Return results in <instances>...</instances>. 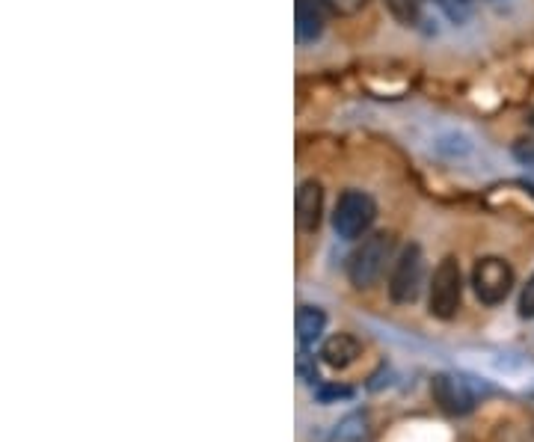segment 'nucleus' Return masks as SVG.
I'll return each mask as SVG.
<instances>
[{
	"instance_id": "1",
	"label": "nucleus",
	"mask_w": 534,
	"mask_h": 442,
	"mask_svg": "<svg viewBox=\"0 0 534 442\" xmlns=\"http://www.w3.org/2000/svg\"><path fill=\"white\" fill-rule=\"evenodd\" d=\"M389 265H395V235L371 232L359 241V247L348 259V279L359 291L374 288Z\"/></svg>"
},
{
	"instance_id": "2",
	"label": "nucleus",
	"mask_w": 534,
	"mask_h": 442,
	"mask_svg": "<svg viewBox=\"0 0 534 442\" xmlns=\"http://www.w3.org/2000/svg\"><path fill=\"white\" fill-rule=\"evenodd\" d=\"M377 220V202L371 199V193L365 190H345L333 208V229L339 238L345 241H359L368 235V229Z\"/></svg>"
},
{
	"instance_id": "3",
	"label": "nucleus",
	"mask_w": 534,
	"mask_h": 442,
	"mask_svg": "<svg viewBox=\"0 0 534 442\" xmlns=\"http://www.w3.org/2000/svg\"><path fill=\"white\" fill-rule=\"evenodd\" d=\"M463 300V273L454 256H445L431 276L428 288V312L440 321H451Z\"/></svg>"
},
{
	"instance_id": "4",
	"label": "nucleus",
	"mask_w": 534,
	"mask_h": 442,
	"mask_svg": "<svg viewBox=\"0 0 534 442\" xmlns=\"http://www.w3.org/2000/svg\"><path fill=\"white\" fill-rule=\"evenodd\" d=\"M425 288V256L419 244H410L401 250V256L392 265V276H389V297L398 306H410L419 300Z\"/></svg>"
},
{
	"instance_id": "5",
	"label": "nucleus",
	"mask_w": 534,
	"mask_h": 442,
	"mask_svg": "<svg viewBox=\"0 0 534 442\" xmlns=\"http://www.w3.org/2000/svg\"><path fill=\"white\" fill-rule=\"evenodd\" d=\"M472 291L484 306H499L514 291V267L499 256H484L472 267Z\"/></svg>"
},
{
	"instance_id": "6",
	"label": "nucleus",
	"mask_w": 534,
	"mask_h": 442,
	"mask_svg": "<svg viewBox=\"0 0 534 442\" xmlns=\"http://www.w3.org/2000/svg\"><path fill=\"white\" fill-rule=\"evenodd\" d=\"M294 220L300 232H318L324 220V187L315 178L300 181L294 193Z\"/></svg>"
},
{
	"instance_id": "7",
	"label": "nucleus",
	"mask_w": 534,
	"mask_h": 442,
	"mask_svg": "<svg viewBox=\"0 0 534 442\" xmlns=\"http://www.w3.org/2000/svg\"><path fill=\"white\" fill-rule=\"evenodd\" d=\"M431 395L448 416H466L475 407V395L469 392L466 380L454 374H437L431 380Z\"/></svg>"
},
{
	"instance_id": "8",
	"label": "nucleus",
	"mask_w": 534,
	"mask_h": 442,
	"mask_svg": "<svg viewBox=\"0 0 534 442\" xmlns=\"http://www.w3.org/2000/svg\"><path fill=\"white\" fill-rule=\"evenodd\" d=\"M327 0H294V33L300 45H312L321 39L327 24Z\"/></svg>"
},
{
	"instance_id": "9",
	"label": "nucleus",
	"mask_w": 534,
	"mask_h": 442,
	"mask_svg": "<svg viewBox=\"0 0 534 442\" xmlns=\"http://www.w3.org/2000/svg\"><path fill=\"white\" fill-rule=\"evenodd\" d=\"M359 356H362V345H359V339L351 336V333H333V336L321 345V359H324L330 368H336V371L351 368Z\"/></svg>"
},
{
	"instance_id": "10",
	"label": "nucleus",
	"mask_w": 534,
	"mask_h": 442,
	"mask_svg": "<svg viewBox=\"0 0 534 442\" xmlns=\"http://www.w3.org/2000/svg\"><path fill=\"white\" fill-rule=\"evenodd\" d=\"M294 330H297V342L300 345H306V348L315 345L324 336V330H327L324 309H318V306H300L297 315H294Z\"/></svg>"
},
{
	"instance_id": "11",
	"label": "nucleus",
	"mask_w": 534,
	"mask_h": 442,
	"mask_svg": "<svg viewBox=\"0 0 534 442\" xmlns=\"http://www.w3.org/2000/svg\"><path fill=\"white\" fill-rule=\"evenodd\" d=\"M365 434H368V419H365V413H351V416H345V419L336 425V431H333V440L336 442H362L365 440Z\"/></svg>"
},
{
	"instance_id": "12",
	"label": "nucleus",
	"mask_w": 534,
	"mask_h": 442,
	"mask_svg": "<svg viewBox=\"0 0 534 442\" xmlns=\"http://www.w3.org/2000/svg\"><path fill=\"white\" fill-rule=\"evenodd\" d=\"M383 3H386L389 15H392L398 24H404V27H416L419 18H422V12H419V0H383Z\"/></svg>"
},
{
	"instance_id": "13",
	"label": "nucleus",
	"mask_w": 534,
	"mask_h": 442,
	"mask_svg": "<svg viewBox=\"0 0 534 442\" xmlns=\"http://www.w3.org/2000/svg\"><path fill=\"white\" fill-rule=\"evenodd\" d=\"M297 374H300V380L303 383H309V386H315L321 377H318V365H315V356L309 354V348L306 345H300V351H297Z\"/></svg>"
},
{
	"instance_id": "14",
	"label": "nucleus",
	"mask_w": 534,
	"mask_h": 442,
	"mask_svg": "<svg viewBox=\"0 0 534 442\" xmlns=\"http://www.w3.org/2000/svg\"><path fill=\"white\" fill-rule=\"evenodd\" d=\"M318 401L321 404H333V401H342V398H354V389L351 386H339V383H324L318 386Z\"/></svg>"
},
{
	"instance_id": "15",
	"label": "nucleus",
	"mask_w": 534,
	"mask_h": 442,
	"mask_svg": "<svg viewBox=\"0 0 534 442\" xmlns=\"http://www.w3.org/2000/svg\"><path fill=\"white\" fill-rule=\"evenodd\" d=\"M517 312H520V318H523V321H532L534 318V273L529 276V282L523 285V291H520Z\"/></svg>"
},
{
	"instance_id": "16",
	"label": "nucleus",
	"mask_w": 534,
	"mask_h": 442,
	"mask_svg": "<svg viewBox=\"0 0 534 442\" xmlns=\"http://www.w3.org/2000/svg\"><path fill=\"white\" fill-rule=\"evenodd\" d=\"M368 0H327V6L336 12V15H356Z\"/></svg>"
},
{
	"instance_id": "17",
	"label": "nucleus",
	"mask_w": 534,
	"mask_h": 442,
	"mask_svg": "<svg viewBox=\"0 0 534 442\" xmlns=\"http://www.w3.org/2000/svg\"><path fill=\"white\" fill-rule=\"evenodd\" d=\"M514 158H517L520 164H529V167H534V137H529V140H520V143L514 146Z\"/></svg>"
},
{
	"instance_id": "18",
	"label": "nucleus",
	"mask_w": 534,
	"mask_h": 442,
	"mask_svg": "<svg viewBox=\"0 0 534 442\" xmlns=\"http://www.w3.org/2000/svg\"><path fill=\"white\" fill-rule=\"evenodd\" d=\"M460 3H472V0H460Z\"/></svg>"
}]
</instances>
